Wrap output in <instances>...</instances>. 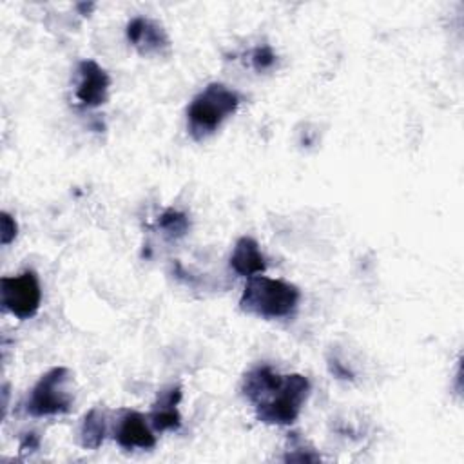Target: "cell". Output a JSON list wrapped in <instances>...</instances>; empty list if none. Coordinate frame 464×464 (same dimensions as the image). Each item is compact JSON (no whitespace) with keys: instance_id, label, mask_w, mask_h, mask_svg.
Segmentation results:
<instances>
[{"instance_id":"11","label":"cell","mask_w":464,"mask_h":464,"mask_svg":"<svg viewBox=\"0 0 464 464\" xmlns=\"http://www.w3.org/2000/svg\"><path fill=\"white\" fill-rule=\"evenodd\" d=\"M105 435H107V420H105L103 410L100 408L89 410L80 424V431H78L80 444L85 450H98L105 440Z\"/></svg>"},{"instance_id":"3","label":"cell","mask_w":464,"mask_h":464,"mask_svg":"<svg viewBox=\"0 0 464 464\" xmlns=\"http://www.w3.org/2000/svg\"><path fill=\"white\" fill-rule=\"evenodd\" d=\"M239 107V94L223 85L208 83L199 94L194 96L187 109L188 132L194 140L201 141L210 136L228 116Z\"/></svg>"},{"instance_id":"5","label":"cell","mask_w":464,"mask_h":464,"mask_svg":"<svg viewBox=\"0 0 464 464\" xmlns=\"http://www.w3.org/2000/svg\"><path fill=\"white\" fill-rule=\"evenodd\" d=\"M0 294L2 306L18 319L33 317L42 303L40 283L33 270H25L13 277H2Z\"/></svg>"},{"instance_id":"1","label":"cell","mask_w":464,"mask_h":464,"mask_svg":"<svg viewBox=\"0 0 464 464\" xmlns=\"http://www.w3.org/2000/svg\"><path fill=\"white\" fill-rule=\"evenodd\" d=\"M241 392L265 424H292L310 395V381L301 373L281 375L270 366H256L245 373Z\"/></svg>"},{"instance_id":"17","label":"cell","mask_w":464,"mask_h":464,"mask_svg":"<svg viewBox=\"0 0 464 464\" xmlns=\"http://www.w3.org/2000/svg\"><path fill=\"white\" fill-rule=\"evenodd\" d=\"M330 368H332V373L339 379H352V373L348 370H344L337 361H334V364L330 362Z\"/></svg>"},{"instance_id":"4","label":"cell","mask_w":464,"mask_h":464,"mask_svg":"<svg viewBox=\"0 0 464 464\" xmlns=\"http://www.w3.org/2000/svg\"><path fill=\"white\" fill-rule=\"evenodd\" d=\"M71 372L63 366L51 368L31 390L27 411L33 417H49L67 413L72 404V395L67 388Z\"/></svg>"},{"instance_id":"9","label":"cell","mask_w":464,"mask_h":464,"mask_svg":"<svg viewBox=\"0 0 464 464\" xmlns=\"http://www.w3.org/2000/svg\"><path fill=\"white\" fill-rule=\"evenodd\" d=\"M230 268L243 277H252L265 272L266 263L254 237L243 236L236 241L234 252L230 256Z\"/></svg>"},{"instance_id":"8","label":"cell","mask_w":464,"mask_h":464,"mask_svg":"<svg viewBox=\"0 0 464 464\" xmlns=\"http://www.w3.org/2000/svg\"><path fill=\"white\" fill-rule=\"evenodd\" d=\"M127 38L140 54H161L169 49V36L163 27L145 16H136L129 22Z\"/></svg>"},{"instance_id":"13","label":"cell","mask_w":464,"mask_h":464,"mask_svg":"<svg viewBox=\"0 0 464 464\" xmlns=\"http://www.w3.org/2000/svg\"><path fill=\"white\" fill-rule=\"evenodd\" d=\"M297 435H299V433H290V437H288V442H290L288 453H292V455L285 457V460H319L321 457H319L317 453H314L312 448L306 450V448H304V446H306L304 440L299 439Z\"/></svg>"},{"instance_id":"2","label":"cell","mask_w":464,"mask_h":464,"mask_svg":"<svg viewBox=\"0 0 464 464\" xmlns=\"http://www.w3.org/2000/svg\"><path fill=\"white\" fill-rule=\"evenodd\" d=\"M301 292L295 285L265 276H252L239 299L243 312L263 319L288 317L295 312Z\"/></svg>"},{"instance_id":"16","label":"cell","mask_w":464,"mask_h":464,"mask_svg":"<svg viewBox=\"0 0 464 464\" xmlns=\"http://www.w3.org/2000/svg\"><path fill=\"white\" fill-rule=\"evenodd\" d=\"M38 444H40L38 437H36L34 433H27V435L22 439V442H20V453L33 451V450H36V448H38Z\"/></svg>"},{"instance_id":"6","label":"cell","mask_w":464,"mask_h":464,"mask_svg":"<svg viewBox=\"0 0 464 464\" xmlns=\"http://www.w3.org/2000/svg\"><path fill=\"white\" fill-rule=\"evenodd\" d=\"M76 100L82 107H98L107 102L111 78L94 60H82L78 63Z\"/></svg>"},{"instance_id":"7","label":"cell","mask_w":464,"mask_h":464,"mask_svg":"<svg viewBox=\"0 0 464 464\" xmlns=\"http://www.w3.org/2000/svg\"><path fill=\"white\" fill-rule=\"evenodd\" d=\"M114 439L123 450H150L156 446V437L147 426V419L134 410H121L114 426Z\"/></svg>"},{"instance_id":"12","label":"cell","mask_w":464,"mask_h":464,"mask_svg":"<svg viewBox=\"0 0 464 464\" xmlns=\"http://www.w3.org/2000/svg\"><path fill=\"white\" fill-rule=\"evenodd\" d=\"M158 227L163 230V234H167L169 237H181L188 232V218L174 208L165 210L160 218H158Z\"/></svg>"},{"instance_id":"10","label":"cell","mask_w":464,"mask_h":464,"mask_svg":"<svg viewBox=\"0 0 464 464\" xmlns=\"http://www.w3.org/2000/svg\"><path fill=\"white\" fill-rule=\"evenodd\" d=\"M179 401H181L179 386H170L160 392L150 413V424L156 431L178 430L181 426V415L178 411Z\"/></svg>"},{"instance_id":"15","label":"cell","mask_w":464,"mask_h":464,"mask_svg":"<svg viewBox=\"0 0 464 464\" xmlns=\"http://www.w3.org/2000/svg\"><path fill=\"white\" fill-rule=\"evenodd\" d=\"M16 221L11 218L7 212H2V232H0V241L2 245H9L16 237Z\"/></svg>"},{"instance_id":"14","label":"cell","mask_w":464,"mask_h":464,"mask_svg":"<svg viewBox=\"0 0 464 464\" xmlns=\"http://www.w3.org/2000/svg\"><path fill=\"white\" fill-rule=\"evenodd\" d=\"M276 54H274V51L268 47V45H259V47H256L254 49V53H252V65H254V69L256 71H268V69H272L274 67V63H276Z\"/></svg>"}]
</instances>
